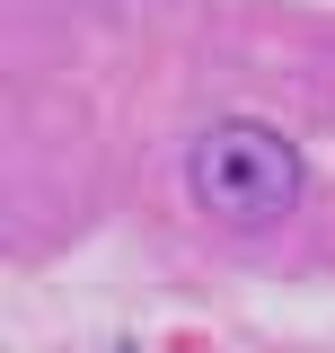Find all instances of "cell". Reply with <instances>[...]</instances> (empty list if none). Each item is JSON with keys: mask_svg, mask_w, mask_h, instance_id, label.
<instances>
[{"mask_svg": "<svg viewBox=\"0 0 335 353\" xmlns=\"http://www.w3.org/2000/svg\"><path fill=\"white\" fill-rule=\"evenodd\" d=\"M185 185H194V203L212 221H230V230H265V221L292 212L300 194V159L283 132L265 124H212L194 141V159H185Z\"/></svg>", "mask_w": 335, "mask_h": 353, "instance_id": "obj_1", "label": "cell"}]
</instances>
